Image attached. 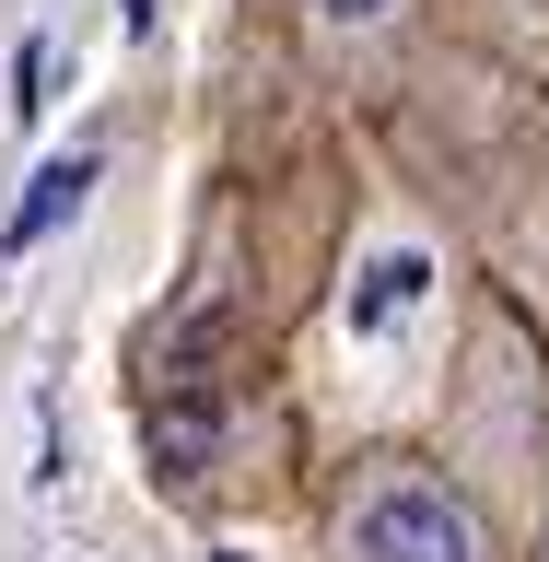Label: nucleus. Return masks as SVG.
I'll use <instances>...</instances> for the list:
<instances>
[{"instance_id": "1", "label": "nucleus", "mask_w": 549, "mask_h": 562, "mask_svg": "<svg viewBox=\"0 0 549 562\" xmlns=\"http://www.w3.org/2000/svg\"><path fill=\"white\" fill-rule=\"evenodd\" d=\"M328 551L340 562H491V527L433 457H363L340 481Z\"/></svg>"}, {"instance_id": "2", "label": "nucleus", "mask_w": 549, "mask_h": 562, "mask_svg": "<svg viewBox=\"0 0 549 562\" xmlns=\"http://www.w3.org/2000/svg\"><path fill=\"white\" fill-rule=\"evenodd\" d=\"M94 176H105V153H59V165H35L24 200H12V223H0V246H12V258H24V246H47L70 211L94 200Z\"/></svg>"}, {"instance_id": "3", "label": "nucleus", "mask_w": 549, "mask_h": 562, "mask_svg": "<svg viewBox=\"0 0 549 562\" xmlns=\"http://www.w3.org/2000/svg\"><path fill=\"white\" fill-rule=\"evenodd\" d=\"M421 305V258H375V281L351 293V328H386V316Z\"/></svg>"}, {"instance_id": "4", "label": "nucleus", "mask_w": 549, "mask_h": 562, "mask_svg": "<svg viewBox=\"0 0 549 562\" xmlns=\"http://www.w3.org/2000/svg\"><path fill=\"white\" fill-rule=\"evenodd\" d=\"M305 12H316V35H340V47H363V35H386L398 12H410V0H305Z\"/></svg>"}, {"instance_id": "5", "label": "nucleus", "mask_w": 549, "mask_h": 562, "mask_svg": "<svg viewBox=\"0 0 549 562\" xmlns=\"http://www.w3.org/2000/svg\"><path fill=\"white\" fill-rule=\"evenodd\" d=\"M47 70H59V47H47V35H24V59H12V117H35V105H47Z\"/></svg>"}, {"instance_id": "6", "label": "nucleus", "mask_w": 549, "mask_h": 562, "mask_svg": "<svg viewBox=\"0 0 549 562\" xmlns=\"http://www.w3.org/2000/svg\"><path fill=\"white\" fill-rule=\"evenodd\" d=\"M117 12H129V24H152V0H117Z\"/></svg>"}, {"instance_id": "7", "label": "nucleus", "mask_w": 549, "mask_h": 562, "mask_svg": "<svg viewBox=\"0 0 549 562\" xmlns=\"http://www.w3.org/2000/svg\"><path fill=\"white\" fill-rule=\"evenodd\" d=\"M210 562H235V551H210Z\"/></svg>"}, {"instance_id": "8", "label": "nucleus", "mask_w": 549, "mask_h": 562, "mask_svg": "<svg viewBox=\"0 0 549 562\" xmlns=\"http://www.w3.org/2000/svg\"><path fill=\"white\" fill-rule=\"evenodd\" d=\"M538 12H549V0H538Z\"/></svg>"}]
</instances>
